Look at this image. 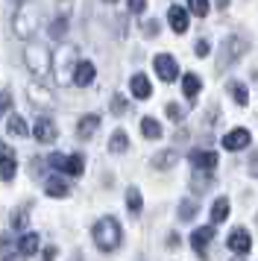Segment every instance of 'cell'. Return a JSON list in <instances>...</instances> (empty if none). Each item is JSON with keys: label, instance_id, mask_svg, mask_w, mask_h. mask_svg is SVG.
<instances>
[{"label": "cell", "instance_id": "6da1fadb", "mask_svg": "<svg viewBox=\"0 0 258 261\" xmlns=\"http://www.w3.org/2000/svg\"><path fill=\"white\" fill-rule=\"evenodd\" d=\"M94 235V244L100 252H115L120 247V241H123V232H120V223H117L115 217H100L91 229Z\"/></svg>", "mask_w": 258, "mask_h": 261}, {"label": "cell", "instance_id": "7a4b0ae2", "mask_svg": "<svg viewBox=\"0 0 258 261\" xmlns=\"http://www.w3.org/2000/svg\"><path fill=\"white\" fill-rule=\"evenodd\" d=\"M38 24H41V12H38V6L23 0L21 6L15 9V18H12V30H15V36L18 38H33L35 30H38Z\"/></svg>", "mask_w": 258, "mask_h": 261}, {"label": "cell", "instance_id": "3957f363", "mask_svg": "<svg viewBox=\"0 0 258 261\" xmlns=\"http://www.w3.org/2000/svg\"><path fill=\"white\" fill-rule=\"evenodd\" d=\"M23 65L35 73V76H47L53 68V53L44 44H27L23 47Z\"/></svg>", "mask_w": 258, "mask_h": 261}, {"label": "cell", "instance_id": "277c9868", "mask_svg": "<svg viewBox=\"0 0 258 261\" xmlns=\"http://www.w3.org/2000/svg\"><path fill=\"white\" fill-rule=\"evenodd\" d=\"M47 162H50V167H56L59 173H68V176H82V170H85V162L80 153H53Z\"/></svg>", "mask_w": 258, "mask_h": 261}, {"label": "cell", "instance_id": "5b68a950", "mask_svg": "<svg viewBox=\"0 0 258 261\" xmlns=\"http://www.w3.org/2000/svg\"><path fill=\"white\" fill-rule=\"evenodd\" d=\"M76 65L80 62L73 59V50L65 47L62 53H59V65H56V83L59 85H68L70 80H73V73H76Z\"/></svg>", "mask_w": 258, "mask_h": 261}, {"label": "cell", "instance_id": "8992f818", "mask_svg": "<svg viewBox=\"0 0 258 261\" xmlns=\"http://www.w3.org/2000/svg\"><path fill=\"white\" fill-rule=\"evenodd\" d=\"M152 65H156V73H159L162 83H173V80H179V65H176V59L170 56V53H159V56L152 59Z\"/></svg>", "mask_w": 258, "mask_h": 261}, {"label": "cell", "instance_id": "52a82bcc", "mask_svg": "<svg viewBox=\"0 0 258 261\" xmlns=\"http://www.w3.org/2000/svg\"><path fill=\"white\" fill-rule=\"evenodd\" d=\"M188 162L202 170V173H214V167H217V153L214 150H191L188 153Z\"/></svg>", "mask_w": 258, "mask_h": 261}, {"label": "cell", "instance_id": "ba28073f", "mask_svg": "<svg viewBox=\"0 0 258 261\" xmlns=\"http://www.w3.org/2000/svg\"><path fill=\"white\" fill-rule=\"evenodd\" d=\"M249 141H252V135H249V129H244V126H238V129H229L226 135H223V147H226L229 153H238V150L249 147Z\"/></svg>", "mask_w": 258, "mask_h": 261}, {"label": "cell", "instance_id": "9c48e42d", "mask_svg": "<svg viewBox=\"0 0 258 261\" xmlns=\"http://www.w3.org/2000/svg\"><path fill=\"white\" fill-rule=\"evenodd\" d=\"M33 135H35V141H41V144H53V141L59 138L56 123L47 118V115H38V120H35V126H33Z\"/></svg>", "mask_w": 258, "mask_h": 261}, {"label": "cell", "instance_id": "30bf717a", "mask_svg": "<svg viewBox=\"0 0 258 261\" xmlns=\"http://www.w3.org/2000/svg\"><path fill=\"white\" fill-rule=\"evenodd\" d=\"M15 173H18V159H15V153H12L6 144L0 141V179L3 182H12Z\"/></svg>", "mask_w": 258, "mask_h": 261}, {"label": "cell", "instance_id": "8fae6325", "mask_svg": "<svg viewBox=\"0 0 258 261\" xmlns=\"http://www.w3.org/2000/svg\"><path fill=\"white\" fill-rule=\"evenodd\" d=\"M246 53V44L241 38H226V44H223V56H220V68H229L232 62H238L241 56Z\"/></svg>", "mask_w": 258, "mask_h": 261}, {"label": "cell", "instance_id": "7c38bea8", "mask_svg": "<svg viewBox=\"0 0 258 261\" xmlns=\"http://www.w3.org/2000/svg\"><path fill=\"white\" fill-rule=\"evenodd\" d=\"M226 244H229V249H232L238 258H244L246 252L252 249V238H249V232H246V229H235Z\"/></svg>", "mask_w": 258, "mask_h": 261}, {"label": "cell", "instance_id": "4fadbf2b", "mask_svg": "<svg viewBox=\"0 0 258 261\" xmlns=\"http://www.w3.org/2000/svg\"><path fill=\"white\" fill-rule=\"evenodd\" d=\"M27 100L33 106H44V109H53V94L47 91L41 83H30L27 85Z\"/></svg>", "mask_w": 258, "mask_h": 261}, {"label": "cell", "instance_id": "5bb4252c", "mask_svg": "<svg viewBox=\"0 0 258 261\" xmlns=\"http://www.w3.org/2000/svg\"><path fill=\"white\" fill-rule=\"evenodd\" d=\"M209 241H214V226H199L197 232L191 235V247L197 249L199 258H205V247H209Z\"/></svg>", "mask_w": 258, "mask_h": 261}, {"label": "cell", "instance_id": "9a60e30c", "mask_svg": "<svg viewBox=\"0 0 258 261\" xmlns=\"http://www.w3.org/2000/svg\"><path fill=\"white\" fill-rule=\"evenodd\" d=\"M0 261H23L21 249H18V241H12V235L0 238Z\"/></svg>", "mask_w": 258, "mask_h": 261}, {"label": "cell", "instance_id": "2e32d148", "mask_svg": "<svg viewBox=\"0 0 258 261\" xmlns=\"http://www.w3.org/2000/svg\"><path fill=\"white\" fill-rule=\"evenodd\" d=\"M38 247H41V238L35 235V232H23V235L18 238V249H21L23 258L35 255V252H38Z\"/></svg>", "mask_w": 258, "mask_h": 261}, {"label": "cell", "instance_id": "e0dca14e", "mask_svg": "<svg viewBox=\"0 0 258 261\" xmlns=\"http://www.w3.org/2000/svg\"><path fill=\"white\" fill-rule=\"evenodd\" d=\"M97 129H100V115H85V118L76 123V135H80L82 141H88Z\"/></svg>", "mask_w": 258, "mask_h": 261}, {"label": "cell", "instance_id": "ac0fdd59", "mask_svg": "<svg viewBox=\"0 0 258 261\" xmlns=\"http://www.w3.org/2000/svg\"><path fill=\"white\" fill-rule=\"evenodd\" d=\"M167 21H170V30H173V33H185L188 30V9H182V6H170Z\"/></svg>", "mask_w": 258, "mask_h": 261}, {"label": "cell", "instance_id": "d6986e66", "mask_svg": "<svg viewBox=\"0 0 258 261\" xmlns=\"http://www.w3.org/2000/svg\"><path fill=\"white\" fill-rule=\"evenodd\" d=\"M129 88H132V94L138 97V100H147V97L152 94V85H150V80H147L144 73H135V76L129 80Z\"/></svg>", "mask_w": 258, "mask_h": 261}, {"label": "cell", "instance_id": "ffe728a7", "mask_svg": "<svg viewBox=\"0 0 258 261\" xmlns=\"http://www.w3.org/2000/svg\"><path fill=\"white\" fill-rule=\"evenodd\" d=\"M44 191H47V197H56V200H62V197H68V194H70V185L65 182V179L50 176L44 182Z\"/></svg>", "mask_w": 258, "mask_h": 261}, {"label": "cell", "instance_id": "44dd1931", "mask_svg": "<svg viewBox=\"0 0 258 261\" xmlns=\"http://www.w3.org/2000/svg\"><path fill=\"white\" fill-rule=\"evenodd\" d=\"M94 76H97V71H94L91 62H80L76 65V73H73V83L80 85V88H85V85L94 83Z\"/></svg>", "mask_w": 258, "mask_h": 261}, {"label": "cell", "instance_id": "7402d4cb", "mask_svg": "<svg viewBox=\"0 0 258 261\" xmlns=\"http://www.w3.org/2000/svg\"><path fill=\"white\" fill-rule=\"evenodd\" d=\"M199 76L197 73H185L182 76V94L188 97V100H197V94H199Z\"/></svg>", "mask_w": 258, "mask_h": 261}, {"label": "cell", "instance_id": "603a6c76", "mask_svg": "<svg viewBox=\"0 0 258 261\" xmlns=\"http://www.w3.org/2000/svg\"><path fill=\"white\" fill-rule=\"evenodd\" d=\"M141 135L150 138V141L162 138V123H159L156 118H141Z\"/></svg>", "mask_w": 258, "mask_h": 261}, {"label": "cell", "instance_id": "cb8c5ba5", "mask_svg": "<svg viewBox=\"0 0 258 261\" xmlns=\"http://www.w3.org/2000/svg\"><path fill=\"white\" fill-rule=\"evenodd\" d=\"M229 217V200L226 197H217L214 205H211V223H223Z\"/></svg>", "mask_w": 258, "mask_h": 261}, {"label": "cell", "instance_id": "d4e9b609", "mask_svg": "<svg viewBox=\"0 0 258 261\" xmlns=\"http://www.w3.org/2000/svg\"><path fill=\"white\" fill-rule=\"evenodd\" d=\"M126 208H129L132 217H138V214H141V208H144V197H141L138 188H129L126 191Z\"/></svg>", "mask_w": 258, "mask_h": 261}, {"label": "cell", "instance_id": "484cf974", "mask_svg": "<svg viewBox=\"0 0 258 261\" xmlns=\"http://www.w3.org/2000/svg\"><path fill=\"white\" fill-rule=\"evenodd\" d=\"M6 129H9V135L12 138H27V120L21 118V115H12L9 118V126H6Z\"/></svg>", "mask_w": 258, "mask_h": 261}, {"label": "cell", "instance_id": "4316f807", "mask_svg": "<svg viewBox=\"0 0 258 261\" xmlns=\"http://www.w3.org/2000/svg\"><path fill=\"white\" fill-rule=\"evenodd\" d=\"M229 94H232V100L238 103V106H246L249 103V94H246V85L244 83H229Z\"/></svg>", "mask_w": 258, "mask_h": 261}, {"label": "cell", "instance_id": "83f0119b", "mask_svg": "<svg viewBox=\"0 0 258 261\" xmlns=\"http://www.w3.org/2000/svg\"><path fill=\"white\" fill-rule=\"evenodd\" d=\"M126 147H129L126 132H123V129H117L115 135H112V141H109V150H112V153H126Z\"/></svg>", "mask_w": 258, "mask_h": 261}, {"label": "cell", "instance_id": "f1b7e54d", "mask_svg": "<svg viewBox=\"0 0 258 261\" xmlns=\"http://www.w3.org/2000/svg\"><path fill=\"white\" fill-rule=\"evenodd\" d=\"M9 223H12L15 232H27V212H23V208H15L12 217H9Z\"/></svg>", "mask_w": 258, "mask_h": 261}, {"label": "cell", "instance_id": "f546056e", "mask_svg": "<svg viewBox=\"0 0 258 261\" xmlns=\"http://www.w3.org/2000/svg\"><path fill=\"white\" fill-rule=\"evenodd\" d=\"M176 162V153L173 150H164V153H156L152 155V167H170Z\"/></svg>", "mask_w": 258, "mask_h": 261}, {"label": "cell", "instance_id": "4dcf8cb0", "mask_svg": "<svg viewBox=\"0 0 258 261\" xmlns=\"http://www.w3.org/2000/svg\"><path fill=\"white\" fill-rule=\"evenodd\" d=\"M209 182H211V173H202V170H197V173H194V179H191L194 194H202V191L209 188Z\"/></svg>", "mask_w": 258, "mask_h": 261}, {"label": "cell", "instance_id": "1f68e13d", "mask_svg": "<svg viewBox=\"0 0 258 261\" xmlns=\"http://www.w3.org/2000/svg\"><path fill=\"white\" fill-rule=\"evenodd\" d=\"M194 217H197V202L182 200V205H179V220H194Z\"/></svg>", "mask_w": 258, "mask_h": 261}, {"label": "cell", "instance_id": "d6a6232c", "mask_svg": "<svg viewBox=\"0 0 258 261\" xmlns=\"http://www.w3.org/2000/svg\"><path fill=\"white\" fill-rule=\"evenodd\" d=\"M65 33H68V18H56L50 24V38H62Z\"/></svg>", "mask_w": 258, "mask_h": 261}, {"label": "cell", "instance_id": "836d02e7", "mask_svg": "<svg viewBox=\"0 0 258 261\" xmlns=\"http://www.w3.org/2000/svg\"><path fill=\"white\" fill-rule=\"evenodd\" d=\"M188 9L197 15V18H205L209 15V0H188Z\"/></svg>", "mask_w": 258, "mask_h": 261}, {"label": "cell", "instance_id": "e575fe53", "mask_svg": "<svg viewBox=\"0 0 258 261\" xmlns=\"http://www.w3.org/2000/svg\"><path fill=\"white\" fill-rule=\"evenodd\" d=\"M164 112H167V118L173 120V123H179V120L185 118V115H182V109L176 106V103H167V106H164Z\"/></svg>", "mask_w": 258, "mask_h": 261}, {"label": "cell", "instance_id": "d590c367", "mask_svg": "<svg viewBox=\"0 0 258 261\" xmlns=\"http://www.w3.org/2000/svg\"><path fill=\"white\" fill-rule=\"evenodd\" d=\"M9 109H12V94L9 91H0V118L9 115Z\"/></svg>", "mask_w": 258, "mask_h": 261}, {"label": "cell", "instance_id": "8d00e7d4", "mask_svg": "<svg viewBox=\"0 0 258 261\" xmlns=\"http://www.w3.org/2000/svg\"><path fill=\"white\" fill-rule=\"evenodd\" d=\"M112 112H115V115H123V112H126V100H123L120 94L112 97Z\"/></svg>", "mask_w": 258, "mask_h": 261}, {"label": "cell", "instance_id": "74e56055", "mask_svg": "<svg viewBox=\"0 0 258 261\" xmlns=\"http://www.w3.org/2000/svg\"><path fill=\"white\" fill-rule=\"evenodd\" d=\"M144 6H147V0H129V12L132 15H141L144 12Z\"/></svg>", "mask_w": 258, "mask_h": 261}, {"label": "cell", "instance_id": "f35d334b", "mask_svg": "<svg viewBox=\"0 0 258 261\" xmlns=\"http://www.w3.org/2000/svg\"><path fill=\"white\" fill-rule=\"evenodd\" d=\"M194 50H197V56H199V59H202V56H209V41H205V38H199V41H197V47H194Z\"/></svg>", "mask_w": 258, "mask_h": 261}, {"label": "cell", "instance_id": "ab89813d", "mask_svg": "<svg viewBox=\"0 0 258 261\" xmlns=\"http://www.w3.org/2000/svg\"><path fill=\"white\" fill-rule=\"evenodd\" d=\"M159 33V21H144V36H156Z\"/></svg>", "mask_w": 258, "mask_h": 261}, {"label": "cell", "instance_id": "60d3db41", "mask_svg": "<svg viewBox=\"0 0 258 261\" xmlns=\"http://www.w3.org/2000/svg\"><path fill=\"white\" fill-rule=\"evenodd\" d=\"M44 261H56V247H47L44 249Z\"/></svg>", "mask_w": 258, "mask_h": 261}, {"label": "cell", "instance_id": "b9f144b4", "mask_svg": "<svg viewBox=\"0 0 258 261\" xmlns=\"http://www.w3.org/2000/svg\"><path fill=\"white\" fill-rule=\"evenodd\" d=\"M249 170H252V173H255V176H258V153L252 155V159H249Z\"/></svg>", "mask_w": 258, "mask_h": 261}, {"label": "cell", "instance_id": "7bdbcfd3", "mask_svg": "<svg viewBox=\"0 0 258 261\" xmlns=\"http://www.w3.org/2000/svg\"><path fill=\"white\" fill-rule=\"evenodd\" d=\"M214 3H217L220 9H226V6H229V0H214Z\"/></svg>", "mask_w": 258, "mask_h": 261}, {"label": "cell", "instance_id": "ee69618b", "mask_svg": "<svg viewBox=\"0 0 258 261\" xmlns=\"http://www.w3.org/2000/svg\"><path fill=\"white\" fill-rule=\"evenodd\" d=\"M103 3H117V0H103Z\"/></svg>", "mask_w": 258, "mask_h": 261}, {"label": "cell", "instance_id": "f6af8a7d", "mask_svg": "<svg viewBox=\"0 0 258 261\" xmlns=\"http://www.w3.org/2000/svg\"><path fill=\"white\" fill-rule=\"evenodd\" d=\"M232 261H244V258H232Z\"/></svg>", "mask_w": 258, "mask_h": 261}]
</instances>
